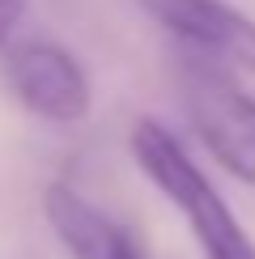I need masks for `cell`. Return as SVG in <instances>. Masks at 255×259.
I'll use <instances>...</instances> for the list:
<instances>
[{
  "label": "cell",
  "mask_w": 255,
  "mask_h": 259,
  "mask_svg": "<svg viewBox=\"0 0 255 259\" xmlns=\"http://www.w3.org/2000/svg\"><path fill=\"white\" fill-rule=\"evenodd\" d=\"M136 5L191 51L255 77V21L230 9L226 0H136Z\"/></svg>",
  "instance_id": "obj_4"
},
{
  "label": "cell",
  "mask_w": 255,
  "mask_h": 259,
  "mask_svg": "<svg viewBox=\"0 0 255 259\" xmlns=\"http://www.w3.org/2000/svg\"><path fill=\"white\" fill-rule=\"evenodd\" d=\"M5 85L30 115L47 123H81L94 106L81 60L51 38H26L5 47Z\"/></svg>",
  "instance_id": "obj_3"
},
{
  "label": "cell",
  "mask_w": 255,
  "mask_h": 259,
  "mask_svg": "<svg viewBox=\"0 0 255 259\" xmlns=\"http://www.w3.org/2000/svg\"><path fill=\"white\" fill-rule=\"evenodd\" d=\"M183 106L200 145L221 170L255 187V98L208 56L183 64Z\"/></svg>",
  "instance_id": "obj_2"
},
{
  "label": "cell",
  "mask_w": 255,
  "mask_h": 259,
  "mask_svg": "<svg viewBox=\"0 0 255 259\" xmlns=\"http://www.w3.org/2000/svg\"><path fill=\"white\" fill-rule=\"evenodd\" d=\"M132 157L149 175L162 196L183 212L187 230L196 234L200 251L208 259H255V238L247 225L234 217L212 179L191 161V153L179 145V136L157 119H141L132 127Z\"/></svg>",
  "instance_id": "obj_1"
},
{
  "label": "cell",
  "mask_w": 255,
  "mask_h": 259,
  "mask_svg": "<svg viewBox=\"0 0 255 259\" xmlns=\"http://www.w3.org/2000/svg\"><path fill=\"white\" fill-rule=\"evenodd\" d=\"M42 217L72 259H115L132 242V234L94 208L72 183H51L42 191Z\"/></svg>",
  "instance_id": "obj_5"
},
{
  "label": "cell",
  "mask_w": 255,
  "mask_h": 259,
  "mask_svg": "<svg viewBox=\"0 0 255 259\" xmlns=\"http://www.w3.org/2000/svg\"><path fill=\"white\" fill-rule=\"evenodd\" d=\"M26 5H30V0H0V51L9 47V38H13L21 13H26Z\"/></svg>",
  "instance_id": "obj_6"
},
{
  "label": "cell",
  "mask_w": 255,
  "mask_h": 259,
  "mask_svg": "<svg viewBox=\"0 0 255 259\" xmlns=\"http://www.w3.org/2000/svg\"><path fill=\"white\" fill-rule=\"evenodd\" d=\"M115 259H145V255H141V246H136V238H132V242H128V246H123V251L115 255Z\"/></svg>",
  "instance_id": "obj_7"
}]
</instances>
